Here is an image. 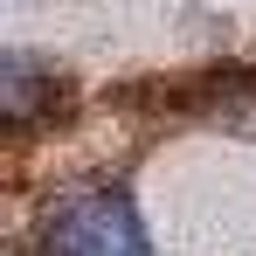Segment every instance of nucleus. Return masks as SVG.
<instances>
[{
	"mask_svg": "<svg viewBox=\"0 0 256 256\" xmlns=\"http://www.w3.org/2000/svg\"><path fill=\"white\" fill-rule=\"evenodd\" d=\"M35 250L42 256H152V242H146V222H138L125 187L84 180V187H62L42 208Z\"/></svg>",
	"mask_w": 256,
	"mask_h": 256,
	"instance_id": "f257e3e1",
	"label": "nucleus"
},
{
	"mask_svg": "<svg viewBox=\"0 0 256 256\" xmlns=\"http://www.w3.org/2000/svg\"><path fill=\"white\" fill-rule=\"evenodd\" d=\"M56 90L62 84H56V70H48L42 56H14L7 48V125H35Z\"/></svg>",
	"mask_w": 256,
	"mask_h": 256,
	"instance_id": "f03ea898",
	"label": "nucleus"
}]
</instances>
